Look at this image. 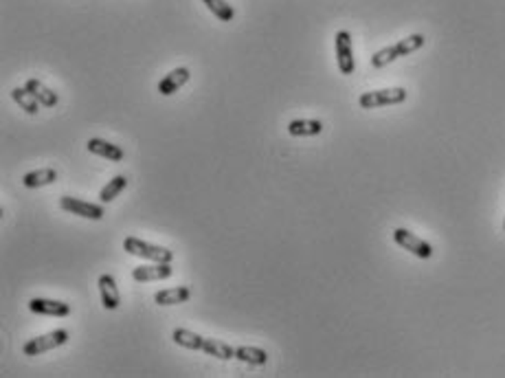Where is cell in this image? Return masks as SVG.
Wrapping results in <instances>:
<instances>
[{"label": "cell", "mask_w": 505, "mask_h": 378, "mask_svg": "<svg viewBox=\"0 0 505 378\" xmlns=\"http://www.w3.org/2000/svg\"><path fill=\"white\" fill-rule=\"evenodd\" d=\"M60 207H62L64 212H68L73 216H80V218H86V220H102L106 216L102 205L86 202L82 198H73V196H62L60 198Z\"/></svg>", "instance_id": "cell-5"}, {"label": "cell", "mask_w": 505, "mask_h": 378, "mask_svg": "<svg viewBox=\"0 0 505 378\" xmlns=\"http://www.w3.org/2000/svg\"><path fill=\"white\" fill-rule=\"evenodd\" d=\"M11 99L20 106L25 112H29V115H37V110H40V102L35 99V94L31 90H27L25 86L23 88H13L11 90Z\"/></svg>", "instance_id": "cell-18"}, {"label": "cell", "mask_w": 505, "mask_h": 378, "mask_svg": "<svg viewBox=\"0 0 505 378\" xmlns=\"http://www.w3.org/2000/svg\"><path fill=\"white\" fill-rule=\"evenodd\" d=\"M394 60H398V51H396V47H384V49H380L378 53H374L372 66H374V68H384L387 64H391Z\"/></svg>", "instance_id": "cell-22"}, {"label": "cell", "mask_w": 505, "mask_h": 378, "mask_svg": "<svg viewBox=\"0 0 505 378\" xmlns=\"http://www.w3.org/2000/svg\"><path fill=\"white\" fill-rule=\"evenodd\" d=\"M394 240H396V244H400L404 251L413 253V255L420 257V260H429V257L433 255V247H431L429 242L422 240V238H418L415 233L406 231V229H396V231H394Z\"/></svg>", "instance_id": "cell-6"}, {"label": "cell", "mask_w": 505, "mask_h": 378, "mask_svg": "<svg viewBox=\"0 0 505 378\" xmlns=\"http://www.w3.org/2000/svg\"><path fill=\"white\" fill-rule=\"evenodd\" d=\"M323 132V123L317 119H295L288 123L290 137H317Z\"/></svg>", "instance_id": "cell-15"}, {"label": "cell", "mask_w": 505, "mask_h": 378, "mask_svg": "<svg viewBox=\"0 0 505 378\" xmlns=\"http://www.w3.org/2000/svg\"><path fill=\"white\" fill-rule=\"evenodd\" d=\"M503 231H505V222H503Z\"/></svg>", "instance_id": "cell-23"}, {"label": "cell", "mask_w": 505, "mask_h": 378, "mask_svg": "<svg viewBox=\"0 0 505 378\" xmlns=\"http://www.w3.org/2000/svg\"><path fill=\"white\" fill-rule=\"evenodd\" d=\"M123 249L134 255V257H141V260H150V262H161V264H171L174 260V253L165 247H159V244H150V242H143L139 238H126L123 240Z\"/></svg>", "instance_id": "cell-2"}, {"label": "cell", "mask_w": 505, "mask_h": 378, "mask_svg": "<svg viewBox=\"0 0 505 378\" xmlns=\"http://www.w3.org/2000/svg\"><path fill=\"white\" fill-rule=\"evenodd\" d=\"M97 286H99V295H102V304L106 310H116L121 304V295H119V288H116V281L112 275L104 273L99 275V281H97Z\"/></svg>", "instance_id": "cell-10"}, {"label": "cell", "mask_w": 505, "mask_h": 378, "mask_svg": "<svg viewBox=\"0 0 505 378\" xmlns=\"http://www.w3.org/2000/svg\"><path fill=\"white\" fill-rule=\"evenodd\" d=\"M191 299V291L187 286H174V288H163L154 295V301L159 306H178Z\"/></svg>", "instance_id": "cell-13"}, {"label": "cell", "mask_w": 505, "mask_h": 378, "mask_svg": "<svg viewBox=\"0 0 505 378\" xmlns=\"http://www.w3.org/2000/svg\"><path fill=\"white\" fill-rule=\"evenodd\" d=\"M424 42H426V37H424L422 33H413V35L404 37V40H400V42L394 44V47H396V51H398V58H406V55H411V53H415L418 49H422Z\"/></svg>", "instance_id": "cell-20"}, {"label": "cell", "mask_w": 505, "mask_h": 378, "mask_svg": "<svg viewBox=\"0 0 505 378\" xmlns=\"http://www.w3.org/2000/svg\"><path fill=\"white\" fill-rule=\"evenodd\" d=\"M128 187V178L123 176V174H119V176H114L112 181H108V185L102 189V194H99V200L106 205V202H112L116 196H119L123 189Z\"/></svg>", "instance_id": "cell-19"}, {"label": "cell", "mask_w": 505, "mask_h": 378, "mask_svg": "<svg viewBox=\"0 0 505 378\" xmlns=\"http://www.w3.org/2000/svg\"><path fill=\"white\" fill-rule=\"evenodd\" d=\"M171 339L174 343L181 346V348H187V350H202L207 352L209 356H216L220 361H229V358H236V348H231L229 343H222V341H216V339H209V336H202V334H196L187 328H176L171 332Z\"/></svg>", "instance_id": "cell-1"}, {"label": "cell", "mask_w": 505, "mask_h": 378, "mask_svg": "<svg viewBox=\"0 0 505 378\" xmlns=\"http://www.w3.org/2000/svg\"><path fill=\"white\" fill-rule=\"evenodd\" d=\"M236 358L248 365H266L268 363V352L255 346H240L236 348Z\"/></svg>", "instance_id": "cell-17"}, {"label": "cell", "mask_w": 505, "mask_h": 378, "mask_svg": "<svg viewBox=\"0 0 505 378\" xmlns=\"http://www.w3.org/2000/svg\"><path fill=\"white\" fill-rule=\"evenodd\" d=\"M29 310L35 312V315H44V317H68L71 315V304H64V301H55V299L33 297L29 301Z\"/></svg>", "instance_id": "cell-9"}, {"label": "cell", "mask_w": 505, "mask_h": 378, "mask_svg": "<svg viewBox=\"0 0 505 378\" xmlns=\"http://www.w3.org/2000/svg\"><path fill=\"white\" fill-rule=\"evenodd\" d=\"M25 88L27 90H31L33 94H35V99L40 102L44 108H55L57 106V102H60V97H57V92L55 90H51L49 86H44L40 80H27V84H25Z\"/></svg>", "instance_id": "cell-14"}, {"label": "cell", "mask_w": 505, "mask_h": 378, "mask_svg": "<svg viewBox=\"0 0 505 378\" xmlns=\"http://www.w3.org/2000/svg\"><path fill=\"white\" fill-rule=\"evenodd\" d=\"M86 147H88V152H92L97 157H104L112 163H121L126 159V152L121 150V145H114L104 139H88Z\"/></svg>", "instance_id": "cell-12"}, {"label": "cell", "mask_w": 505, "mask_h": 378, "mask_svg": "<svg viewBox=\"0 0 505 378\" xmlns=\"http://www.w3.org/2000/svg\"><path fill=\"white\" fill-rule=\"evenodd\" d=\"M57 181V172L53 167H42V169H33V172H27L23 176V185L27 189H37V187H47L51 183Z\"/></svg>", "instance_id": "cell-16"}, {"label": "cell", "mask_w": 505, "mask_h": 378, "mask_svg": "<svg viewBox=\"0 0 505 378\" xmlns=\"http://www.w3.org/2000/svg\"><path fill=\"white\" fill-rule=\"evenodd\" d=\"M406 102V90L404 88H382V90H372V92H363L358 97L360 108L372 110V108H380V106H396Z\"/></svg>", "instance_id": "cell-4"}, {"label": "cell", "mask_w": 505, "mask_h": 378, "mask_svg": "<svg viewBox=\"0 0 505 378\" xmlns=\"http://www.w3.org/2000/svg\"><path fill=\"white\" fill-rule=\"evenodd\" d=\"M64 343H68V330L60 328V330H53V332H49V334L29 339V341L23 346V352H25L27 356H40V354L51 352V350H55V348H62Z\"/></svg>", "instance_id": "cell-3"}, {"label": "cell", "mask_w": 505, "mask_h": 378, "mask_svg": "<svg viewBox=\"0 0 505 378\" xmlns=\"http://www.w3.org/2000/svg\"><path fill=\"white\" fill-rule=\"evenodd\" d=\"M334 44H336V64H339V71L343 75H352L354 68H356V62H354V49H352V35L347 31H339L336 37H334Z\"/></svg>", "instance_id": "cell-7"}, {"label": "cell", "mask_w": 505, "mask_h": 378, "mask_svg": "<svg viewBox=\"0 0 505 378\" xmlns=\"http://www.w3.org/2000/svg\"><path fill=\"white\" fill-rule=\"evenodd\" d=\"M191 78V73L187 66H181V68H174L171 73H167L165 78L159 82V92L165 94V97H169V94L174 92H178Z\"/></svg>", "instance_id": "cell-11"}, {"label": "cell", "mask_w": 505, "mask_h": 378, "mask_svg": "<svg viewBox=\"0 0 505 378\" xmlns=\"http://www.w3.org/2000/svg\"><path fill=\"white\" fill-rule=\"evenodd\" d=\"M202 3L209 7V11L216 16V18H220L222 23H231L233 18H236V9H233L226 0H202Z\"/></svg>", "instance_id": "cell-21"}, {"label": "cell", "mask_w": 505, "mask_h": 378, "mask_svg": "<svg viewBox=\"0 0 505 378\" xmlns=\"http://www.w3.org/2000/svg\"><path fill=\"white\" fill-rule=\"evenodd\" d=\"M174 275V269L171 264H161V262H154V264H147V267H137L132 269V279L134 281H163V279H169Z\"/></svg>", "instance_id": "cell-8"}]
</instances>
